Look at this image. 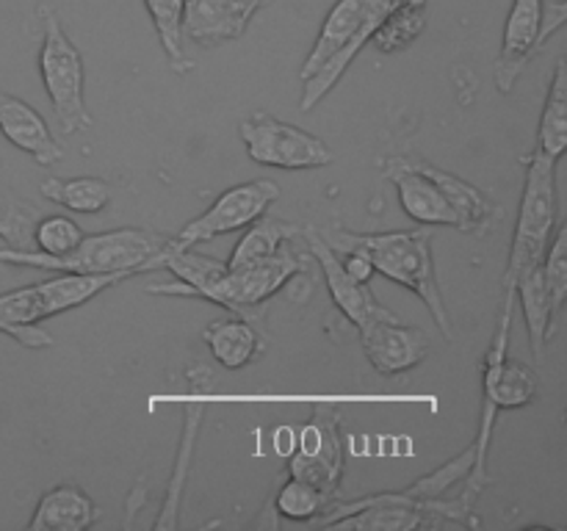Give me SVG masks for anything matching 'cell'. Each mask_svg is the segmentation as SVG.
<instances>
[{"mask_svg": "<svg viewBox=\"0 0 567 531\" xmlns=\"http://www.w3.org/2000/svg\"><path fill=\"white\" fill-rule=\"evenodd\" d=\"M513 313H515V288H504V302L498 310V324L493 332V341L487 346L485 360H482V415H480V431H476L474 446V465L471 473L465 476V490L482 492L493 485L491 473H487V457H491V442L496 435L498 415L507 409H520L526 404L535 402L537 396V374L526 363L509 360V330H513Z\"/></svg>", "mask_w": 567, "mask_h": 531, "instance_id": "6da1fadb", "label": "cell"}, {"mask_svg": "<svg viewBox=\"0 0 567 531\" xmlns=\"http://www.w3.org/2000/svg\"><path fill=\"white\" fill-rule=\"evenodd\" d=\"M332 249H360L374 266V274L399 282L408 291L419 293L421 302L435 319L437 332L454 341L452 315L437 282L435 260H432L430 230H391V232H352L343 227L321 230Z\"/></svg>", "mask_w": 567, "mask_h": 531, "instance_id": "7a4b0ae2", "label": "cell"}, {"mask_svg": "<svg viewBox=\"0 0 567 531\" xmlns=\"http://www.w3.org/2000/svg\"><path fill=\"white\" fill-rule=\"evenodd\" d=\"M166 238L142 227H120V230L94 232L83 236L72 252L44 254L39 249H17L0 247V263L3 266H28V269H48V271H81V274H94V271H153V258L164 247Z\"/></svg>", "mask_w": 567, "mask_h": 531, "instance_id": "3957f363", "label": "cell"}, {"mask_svg": "<svg viewBox=\"0 0 567 531\" xmlns=\"http://www.w3.org/2000/svg\"><path fill=\"white\" fill-rule=\"evenodd\" d=\"M37 17L42 20V48H39V75L48 92L61 133L75 136L92 127L86 105V70L81 50L72 44L59 14L48 0H37Z\"/></svg>", "mask_w": 567, "mask_h": 531, "instance_id": "277c9868", "label": "cell"}, {"mask_svg": "<svg viewBox=\"0 0 567 531\" xmlns=\"http://www.w3.org/2000/svg\"><path fill=\"white\" fill-rule=\"evenodd\" d=\"M526 183L520 197L518 221H515L513 247H509L507 271L502 288H515V280L529 269L543 263L559 225V194H557V164L548 155L532 153L524 158Z\"/></svg>", "mask_w": 567, "mask_h": 531, "instance_id": "5b68a950", "label": "cell"}, {"mask_svg": "<svg viewBox=\"0 0 567 531\" xmlns=\"http://www.w3.org/2000/svg\"><path fill=\"white\" fill-rule=\"evenodd\" d=\"M131 277H136V271H94V274L59 271V277L53 280L0 293V321L9 326L42 324L50 315L81 308V304L92 302L97 293L120 285Z\"/></svg>", "mask_w": 567, "mask_h": 531, "instance_id": "8992f818", "label": "cell"}, {"mask_svg": "<svg viewBox=\"0 0 567 531\" xmlns=\"http://www.w3.org/2000/svg\"><path fill=\"white\" fill-rule=\"evenodd\" d=\"M241 138L249 160L269 169L310 171L324 169L336 160L330 144L291 122L277 119L269 111H252L241 119Z\"/></svg>", "mask_w": 567, "mask_h": 531, "instance_id": "52a82bcc", "label": "cell"}, {"mask_svg": "<svg viewBox=\"0 0 567 531\" xmlns=\"http://www.w3.org/2000/svg\"><path fill=\"white\" fill-rule=\"evenodd\" d=\"M338 420L341 415L336 407L319 404L313 409V418L297 431L293 451L286 465L288 476L308 481L316 490L324 492L330 507L343 498V440Z\"/></svg>", "mask_w": 567, "mask_h": 531, "instance_id": "ba28073f", "label": "cell"}, {"mask_svg": "<svg viewBox=\"0 0 567 531\" xmlns=\"http://www.w3.org/2000/svg\"><path fill=\"white\" fill-rule=\"evenodd\" d=\"M277 199H280V186H277V183H238V186L221 191L205 214L186 221V227H183L175 238H169V241L175 243V247H194V243H203L210 241V238L227 236V232L244 230V227L252 225L255 219H260Z\"/></svg>", "mask_w": 567, "mask_h": 531, "instance_id": "9c48e42d", "label": "cell"}, {"mask_svg": "<svg viewBox=\"0 0 567 531\" xmlns=\"http://www.w3.org/2000/svg\"><path fill=\"white\" fill-rule=\"evenodd\" d=\"M365 360L380 376H402L419 368L430 357V337L421 326H410L396 313L369 321L360 326Z\"/></svg>", "mask_w": 567, "mask_h": 531, "instance_id": "30bf717a", "label": "cell"}, {"mask_svg": "<svg viewBox=\"0 0 567 531\" xmlns=\"http://www.w3.org/2000/svg\"><path fill=\"white\" fill-rule=\"evenodd\" d=\"M302 241H305V247H308L313 263H319L321 271H324L327 291H330L336 308L347 315L349 324H354L360 330V326H365L369 321L382 319V315L391 313V310H388L385 304L374 296V291L369 288V282H358L354 277L347 274L341 258H338L336 249L327 243V238L321 236L319 227L305 225Z\"/></svg>", "mask_w": 567, "mask_h": 531, "instance_id": "8fae6325", "label": "cell"}, {"mask_svg": "<svg viewBox=\"0 0 567 531\" xmlns=\"http://www.w3.org/2000/svg\"><path fill=\"white\" fill-rule=\"evenodd\" d=\"M382 175L396 186L399 205L410 219L421 225H446L457 227L460 219L446 202L437 183L426 171V160L419 155H388L382 160Z\"/></svg>", "mask_w": 567, "mask_h": 531, "instance_id": "7c38bea8", "label": "cell"}, {"mask_svg": "<svg viewBox=\"0 0 567 531\" xmlns=\"http://www.w3.org/2000/svg\"><path fill=\"white\" fill-rule=\"evenodd\" d=\"M543 9H546V0H513L507 25H504L502 53H498L496 70H493V81L502 94L513 92L520 72L535 59L537 50L546 44V39H543Z\"/></svg>", "mask_w": 567, "mask_h": 531, "instance_id": "4fadbf2b", "label": "cell"}, {"mask_svg": "<svg viewBox=\"0 0 567 531\" xmlns=\"http://www.w3.org/2000/svg\"><path fill=\"white\" fill-rule=\"evenodd\" d=\"M269 0H186L183 33L186 42L214 48L244 37L252 17Z\"/></svg>", "mask_w": 567, "mask_h": 531, "instance_id": "5bb4252c", "label": "cell"}, {"mask_svg": "<svg viewBox=\"0 0 567 531\" xmlns=\"http://www.w3.org/2000/svg\"><path fill=\"white\" fill-rule=\"evenodd\" d=\"M0 133L9 144L31 155L39 166H53L64 158V147L50 133L48 122L33 105L0 88Z\"/></svg>", "mask_w": 567, "mask_h": 531, "instance_id": "9a60e30c", "label": "cell"}, {"mask_svg": "<svg viewBox=\"0 0 567 531\" xmlns=\"http://www.w3.org/2000/svg\"><path fill=\"white\" fill-rule=\"evenodd\" d=\"M396 3L399 0H365L363 20H360L358 33H354V37L349 39V44H343V48L338 50V53L332 55V59L327 61L316 75H310L308 81H305L302 100H299L302 111H313L316 105L330 94V88L341 81L343 72L352 66V61L363 53V48L371 42V37H374L377 28L382 25V20L396 9Z\"/></svg>", "mask_w": 567, "mask_h": 531, "instance_id": "2e32d148", "label": "cell"}, {"mask_svg": "<svg viewBox=\"0 0 567 531\" xmlns=\"http://www.w3.org/2000/svg\"><path fill=\"white\" fill-rule=\"evenodd\" d=\"M426 171H430V177L437 183L446 202L457 214L460 230L474 238H485L496 230L498 219H502V208L482 188L463 180V177L452 175V171L441 169V166L430 164V160H426Z\"/></svg>", "mask_w": 567, "mask_h": 531, "instance_id": "e0dca14e", "label": "cell"}, {"mask_svg": "<svg viewBox=\"0 0 567 531\" xmlns=\"http://www.w3.org/2000/svg\"><path fill=\"white\" fill-rule=\"evenodd\" d=\"M94 498L78 485H55L33 507L28 531H86L97 523Z\"/></svg>", "mask_w": 567, "mask_h": 531, "instance_id": "ac0fdd59", "label": "cell"}, {"mask_svg": "<svg viewBox=\"0 0 567 531\" xmlns=\"http://www.w3.org/2000/svg\"><path fill=\"white\" fill-rule=\"evenodd\" d=\"M205 346L216 363L227 371H238L260 357L264 352V330L244 315L230 313L227 319L210 321L203 330Z\"/></svg>", "mask_w": 567, "mask_h": 531, "instance_id": "d6986e66", "label": "cell"}, {"mask_svg": "<svg viewBox=\"0 0 567 531\" xmlns=\"http://www.w3.org/2000/svg\"><path fill=\"white\" fill-rule=\"evenodd\" d=\"M203 413H205L203 402L186 404V407H183L181 446H177L175 470H172L169 487H166L164 507H161L158 520H155V529H177V525H181V503H183V492H186V485H188V470H192L199 426H203Z\"/></svg>", "mask_w": 567, "mask_h": 531, "instance_id": "ffe728a7", "label": "cell"}, {"mask_svg": "<svg viewBox=\"0 0 567 531\" xmlns=\"http://www.w3.org/2000/svg\"><path fill=\"white\" fill-rule=\"evenodd\" d=\"M515 302H520V308H524L532 354H535V360H543L548 341L554 335V321H557L551 296H548L546 277H543V263L515 280Z\"/></svg>", "mask_w": 567, "mask_h": 531, "instance_id": "44dd1931", "label": "cell"}, {"mask_svg": "<svg viewBox=\"0 0 567 531\" xmlns=\"http://www.w3.org/2000/svg\"><path fill=\"white\" fill-rule=\"evenodd\" d=\"M365 0H338L330 9V14L324 17V25H321L319 37H316L313 48H310L308 59H305L302 70H299V77L308 81L310 75L321 70L343 44H349V39L358 33L360 20H363Z\"/></svg>", "mask_w": 567, "mask_h": 531, "instance_id": "7402d4cb", "label": "cell"}, {"mask_svg": "<svg viewBox=\"0 0 567 531\" xmlns=\"http://www.w3.org/2000/svg\"><path fill=\"white\" fill-rule=\"evenodd\" d=\"M302 232V227L291 225V221L275 219V216H260L252 225H247V232L241 236V241L236 243V249L230 252V258L225 260L227 269H244V266L264 263L271 254L280 252L291 238H297Z\"/></svg>", "mask_w": 567, "mask_h": 531, "instance_id": "603a6c76", "label": "cell"}, {"mask_svg": "<svg viewBox=\"0 0 567 531\" xmlns=\"http://www.w3.org/2000/svg\"><path fill=\"white\" fill-rule=\"evenodd\" d=\"M48 202L61 205V208L72 210V214H100L109 208L111 202V186L103 177H44L39 186Z\"/></svg>", "mask_w": 567, "mask_h": 531, "instance_id": "cb8c5ba5", "label": "cell"}, {"mask_svg": "<svg viewBox=\"0 0 567 531\" xmlns=\"http://www.w3.org/2000/svg\"><path fill=\"white\" fill-rule=\"evenodd\" d=\"M567 149V66L565 59H557L551 86H548L546 105H543L540 127H537L535 153L559 160Z\"/></svg>", "mask_w": 567, "mask_h": 531, "instance_id": "d4e9b609", "label": "cell"}, {"mask_svg": "<svg viewBox=\"0 0 567 531\" xmlns=\"http://www.w3.org/2000/svg\"><path fill=\"white\" fill-rule=\"evenodd\" d=\"M155 33H158L161 50L169 61L172 72L186 75L192 72V59L186 53V33H183V17H186V0H144Z\"/></svg>", "mask_w": 567, "mask_h": 531, "instance_id": "484cf974", "label": "cell"}, {"mask_svg": "<svg viewBox=\"0 0 567 531\" xmlns=\"http://www.w3.org/2000/svg\"><path fill=\"white\" fill-rule=\"evenodd\" d=\"M426 11H430V0H399L396 9L374 31L371 44L380 53H399V50L410 48L424 33Z\"/></svg>", "mask_w": 567, "mask_h": 531, "instance_id": "4316f807", "label": "cell"}, {"mask_svg": "<svg viewBox=\"0 0 567 531\" xmlns=\"http://www.w3.org/2000/svg\"><path fill=\"white\" fill-rule=\"evenodd\" d=\"M271 507L277 514L288 520H297V523H313L321 514L330 509V501L324 498V492L316 490L313 485L302 479H293L288 476L275 492H271Z\"/></svg>", "mask_w": 567, "mask_h": 531, "instance_id": "83f0119b", "label": "cell"}, {"mask_svg": "<svg viewBox=\"0 0 567 531\" xmlns=\"http://www.w3.org/2000/svg\"><path fill=\"white\" fill-rule=\"evenodd\" d=\"M42 210L25 202L14 191L0 183V241L6 247L33 249V227H37Z\"/></svg>", "mask_w": 567, "mask_h": 531, "instance_id": "f1b7e54d", "label": "cell"}, {"mask_svg": "<svg viewBox=\"0 0 567 531\" xmlns=\"http://www.w3.org/2000/svg\"><path fill=\"white\" fill-rule=\"evenodd\" d=\"M83 236L86 232L70 216H39L37 227H33V249L59 258V254L72 252L83 241Z\"/></svg>", "mask_w": 567, "mask_h": 531, "instance_id": "f546056e", "label": "cell"}, {"mask_svg": "<svg viewBox=\"0 0 567 531\" xmlns=\"http://www.w3.org/2000/svg\"><path fill=\"white\" fill-rule=\"evenodd\" d=\"M543 277H546L548 296H551L554 313H563L567 299V227L559 221L554 230L551 243L543 258Z\"/></svg>", "mask_w": 567, "mask_h": 531, "instance_id": "4dcf8cb0", "label": "cell"}, {"mask_svg": "<svg viewBox=\"0 0 567 531\" xmlns=\"http://www.w3.org/2000/svg\"><path fill=\"white\" fill-rule=\"evenodd\" d=\"M338 258H341L343 269H347L349 277H354L358 282H371V277H374V266H371V260L365 258L360 249H336Z\"/></svg>", "mask_w": 567, "mask_h": 531, "instance_id": "1f68e13d", "label": "cell"}]
</instances>
